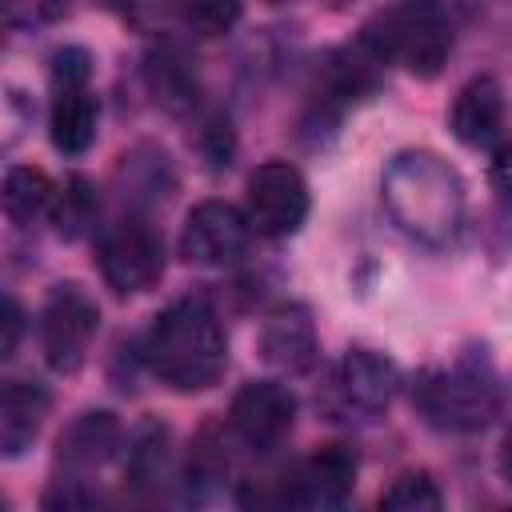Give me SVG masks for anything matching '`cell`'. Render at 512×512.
Returning a JSON list of instances; mask_svg holds the SVG:
<instances>
[{"label": "cell", "instance_id": "1", "mask_svg": "<svg viewBox=\"0 0 512 512\" xmlns=\"http://www.w3.org/2000/svg\"><path fill=\"white\" fill-rule=\"evenodd\" d=\"M380 200L392 224L416 244H448L464 220V180L436 152H396L380 176Z\"/></svg>", "mask_w": 512, "mask_h": 512}, {"label": "cell", "instance_id": "2", "mask_svg": "<svg viewBox=\"0 0 512 512\" xmlns=\"http://www.w3.org/2000/svg\"><path fill=\"white\" fill-rule=\"evenodd\" d=\"M148 372L172 392H204L224 376L228 336L204 300L168 304L144 336Z\"/></svg>", "mask_w": 512, "mask_h": 512}, {"label": "cell", "instance_id": "3", "mask_svg": "<svg viewBox=\"0 0 512 512\" xmlns=\"http://www.w3.org/2000/svg\"><path fill=\"white\" fill-rule=\"evenodd\" d=\"M412 400L432 428L476 432L500 408V380L484 352H460L456 360L428 368L416 380Z\"/></svg>", "mask_w": 512, "mask_h": 512}, {"label": "cell", "instance_id": "4", "mask_svg": "<svg viewBox=\"0 0 512 512\" xmlns=\"http://www.w3.org/2000/svg\"><path fill=\"white\" fill-rule=\"evenodd\" d=\"M360 40L380 60H396L420 80H432L452 52V28L432 0H408L400 8L380 12Z\"/></svg>", "mask_w": 512, "mask_h": 512}, {"label": "cell", "instance_id": "5", "mask_svg": "<svg viewBox=\"0 0 512 512\" xmlns=\"http://www.w3.org/2000/svg\"><path fill=\"white\" fill-rule=\"evenodd\" d=\"M92 56L84 48H60L52 56V104H48V136L64 156H84L96 140L100 104L92 96Z\"/></svg>", "mask_w": 512, "mask_h": 512}, {"label": "cell", "instance_id": "6", "mask_svg": "<svg viewBox=\"0 0 512 512\" xmlns=\"http://www.w3.org/2000/svg\"><path fill=\"white\" fill-rule=\"evenodd\" d=\"M96 268L112 292H120V296L144 292L164 276V240L148 220L124 216L100 232Z\"/></svg>", "mask_w": 512, "mask_h": 512}, {"label": "cell", "instance_id": "7", "mask_svg": "<svg viewBox=\"0 0 512 512\" xmlns=\"http://www.w3.org/2000/svg\"><path fill=\"white\" fill-rule=\"evenodd\" d=\"M392 392H396V364L372 348H352L332 368V380L324 392V412H328V420L368 424L380 412H388Z\"/></svg>", "mask_w": 512, "mask_h": 512}, {"label": "cell", "instance_id": "8", "mask_svg": "<svg viewBox=\"0 0 512 512\" xmlns=\"http://www.w3.org/2000/svg\"><path fill=\"white\" fill-rule=\"evenodd\" d=\"M100 308L80 284H56L40 308V348L52 372H76L96 336Z\"/></svg>", "mask_w": 512, "mask_h": 512}, {"label": "cell", "instance_id": "9", "mask_svg": "<svg viewBox=\"0 0 512 512\" xmlns=\"http://www.w3.org/2000/svg\"><path fill=\"white\" fill-rule=\"evenodd\" d=\"M360 456L352 444H324L276 480L272 500L288 508H340L356 488Z\"/></svg>", "mask_w": 512, "mask_h": 512}, {"label": "cell", "instance_id": "10", "mask_svg": "<svg viewBox=\"0 0 512 512\" xmlns=\"http://www.w3.org/2000/svg\"><path fill=\"white\" fill-rule=\"evenodd\" d=\"M244 212H248L256 236L284 240V236L300 232V224L308 220V184H304V176L288 160H264L248 176Z\"/></svg>", "mask_w": 512, "mask_h": 512}, {"label": "cell", "instance_id": "11", "mask_svg": "<svg viewBox=\"0 0 512 512\" xmlns=\"http://www.w3.org/2000/svg\"><path fill=\"white\" fill-rule=\"evenodd\" d=\"M252 220L228 200H200L180 228V256L200 268H228L252 244Z\"/></svg>", "mask_w": 512, "mask_h": 512}, {"label": "cell", "instance_id": "12", "mask_svg": "<svg viewBox=\"0 0 512 512\" xmlns=\"http://www.w3.org/2000/svg\"><path fill=\"white\" fill-rule=\"evenodd\" d=\"M296 424V396L276 380H252L232 396L228 432L252 452H272Z\"/></svg>", "mask_w": 512, "mask_h": 512}, {"label": "cell", "instance_id": "13", "mask_svg": "<svg viewBox=\"0 0 512 512\" xmlns=\"http://www.w3.org/2000/svg\"><path fill=\"white\" fill-rule=\"evenodd\" d=\"M120 440L124 428L112 412H80L56 444V468H64V480H84L120 452Z\"/></svg>", "mask_w": 512, "mask_h": 512}, {"label": "cell", "instance_id": "14", "mask_svg": "<svg viewBox=\"0 0 512 512\" xmlns=\"http://www.w3.org/2000/svg\"><path fill=\"white\" fill-rule=\"evenodd\" d=\"M260 356L280 368V372H308L320 356V344H316V328H312V316L308 308L300 304H288V308H276L264 328H260Z\"/></svg>", "mask_w": 512, "mask_h": 512}, {"label": "cell", "instance_id": "15", "mask_svg": "<svg viewBox=\"0 0 512 512\" xmlns=\"http://www.w3.org/2000/svg\"><path fill=\"white\" fill-rule=\"evenodd\" d=\"M448 124H452V136L460 144L488 148L504 128V88H500V80H492V76L468 80L452 100Z\"/></svg>", "mask_w": 512, "mask_h": 512}, {"label": "cell", "instance_id": "16", "mask_svg": "<svg viewBox=\"0 0 512 512\" xmlns=\"http://www.w3.org/2000/svg\"><path fill=\"white\" fill-rule=\"evenodd\" d=\"M44 416H48V392L32 380H8L0 392V452L16 460L24 448H32Z\"/></svg>", "mask_w": 512, "mask_h": 512}, {"label": "cell", "instance_id": "17", "mask_svg": "<svg viewBox=\"0 0 512 512\" xmlns=\"http://www.w3.org/2000/svg\"><path fill=\"white\" fill-rule=\"evenodd\" d=\"M128 484L140 496H160L164 484L172 480V436L164 424H144L128 440Z\"/></svg>", "mask_w": 512, "mask_h": 512}, {"label": "cell", "instance_id": "18", "mask_svg": "<svg viewBox=\"0 0 512 512\" xmlns=\"http://www.w3.org/2000/svg\"><path fill=\"white\" fill-rule=\"evenodd\" d=\"M144 80H148V92L152 100L164 108V112H188L200 96V84H196V72L192 64L176 52V48H152L148 60H144Z\"/></svg>", "mask_w": 512, "mask_h": 512}, {"label": "cell", "instance_id": "19", "mask_svg": "<svg viewBox=\"0 0 512 512\" xmlns=\"http://www.w3.org/2000/svg\"><path fill=\"white\" fill-rule=\"evenodd\" d=\"M56 200V188L48 180L44 168H32V164H12L4 172V188H0V204H4V216L12 224H32L44 208H52Z\"/></svg>", "mask_w": 512, "mask_h": 512}, {"label": "cell", "instance_id": "20", "mask_svg": "<svg viewBox=\"0 0 512 512\" xmlns=\"http://www.w3.org/2000/svg\"><path fill=\"white\" fill-rule=\"evenodd\" d=\"M232 472V452H228V436L220 424H204L192 440V452H188V488H216L220 480H228Z\"/></svg>", "mask_w": 512, "mask_h": 512}, {"label": "cell", "instance_id": "21", "mask_svg": "<svg viewBox=\"0 0 512 512\" xmlns=\"http://www.w3.org/2000/svg\"><path fill=\"white\" fill-rule=\"evenodd\" d=\"M96 188L84 180V176H72L56 200H52V224H56V236L64 240H80L92 224H96Z\"/></svg>", "mask_w": 512, "mask_h": 512}, {"label": "cell", "instance_id": "22", "mask_svg": "<svg viewBox=\"0 0 512 512\" xmlns=\"http://www.w3.org/2000/svg\"><path fill=\"white\" fill-rule=\"evenodd\" d=\"M440 504H444V496L428 472H400L380 492V508H388V512H436Z\"/></svg>", "mask_w": 512, "mask_h": 512}, {"label": "cell", "instance_id": "23", "mask_svg": "<svg viewBox=\"0 0 512 512\" xmlns=\"http://www.w3.org/2000/svg\"><path fill=\"white\" fill-rule=\"evenodd\" d=\"M184 20L200 36H224L240 20V0H184Z\"/></svg>", "mask_w": 512, "mask_h": 512}, {"label": "cell", "instance_id": "24", "mask_svg": "<svg viewBox=\"0 0 512 512\" xmlns=\"http://www.w3.org/2000/svg\"><path fill=\"white\" fill-rule=\"evenodd\" d=\"M68 12V0H4L8 28H40Z\"/></svg>", "mask_w": 512, "mask_h": 512}, {"label": "cell", "instance_id": "25", "mask_svg": "<svg viewBox=\"0 0 512 512\" xmlns=\"http://www.w3.org/2000/svg\"><path fill=\"white\" fill-rule=\"evenodd\" d=\"M0 324H4L0 356H4V360H12V356H16V344H20V332H24V312H20V304H16L12 296L4 300V316H0Z\"/></svg>", "mask_w": 512, "mask_h": 512}, {"label": "cell", "instance_id": "26", "mask_svg": "<svg viewBox=\"0 0 512 512\" xmlns=\"http://www.w3.org/2000/svg\"><path fill=\"white\" fill-rule=\"evenodd\" d=\"M488 180H492V188L512 204V144H504V148L492 156V164H488Z\"/></svg>", "mask_w": 512, "mask_h": 512}, {"label": "cell", "instance_id": "27", "mask_svg": "<svg viewBox=\"0 0 512 512\" xmlns=\"http://www.w3.org/2000/svg\"><path fill=\"white\" fill-rule=\"evenodd\" d=\"M496 468H500V476L512 484V424H508V432H504V440H500V448H496Z\"/></svg>", "mask_w": 512, "mask_h": 512}, {"label": "cell", "instance_id": "28", "mask_svg": "<svg viewBox=\"0 0 512 512\" xmlns=\"http://www.w3.org/2000/svg\"><path fill=\"white\" fill-rule=\"evenodd\" d=\"M100 4H108V8H128L132 0H100Z\"/></svg>", "mask_w": 512, "mask_h": 512}, {"label": "cell", "instance_id": "29", "mask_svg": "<svg viewBox=\"0 0 512 512\" xmlns=\"http://www.w3.org/2000/svg\"><path fill=\"white\" fill-rule=\"evenodd\" d=\"M268 4H284V0H268Z\"/></svg>", "mask_w": 512, "mask_h": 512}]
</instances>
